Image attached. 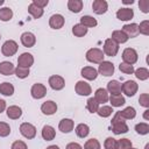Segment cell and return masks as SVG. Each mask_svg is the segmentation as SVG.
Wrapping results in <instances>:
<instances>
[{"mask_svg":"<svg viewBox=\"0 0 149 149\" xmlns=\"http://www.w3.org/2000/svg\"><path fill=\"white\" fill-rule=\"evenodd\" d=\"M111 123H112V130L115 135L125 134L128 132V126L126 123V120L120 115V112H115Z\"/></svg>","mask_w":149,"mask_h":149,"instance_id":"obj_1","label":"cell"},{"mask_svg":"<svg viewBox=\"0 0 149 149\" xmlns=\"http://www.w3.org/2000/svg\"><path fill=\"white\" fill-rule=\"evenodd\" d=\"M86 61H88L90 63H94V64H100L104 61V52L101 49L99 48H91L86 51Z\"/></svg>","mask_w":149,"mask_h":149,"instance_id":"obj_2","label":"cell"},{"mask_svg":"<svg viewBox=\"0 0 149 149\" xmlns=\"http://www.w3.org/2000/svg\"><path fill=\"white\" fill-rule=\"evenodd\" d=\"M17 49H19V45L17 43L14 41V40H8L6 41L2 47H1V52L3 56L6 57H10V56H14L16 52H17Z\"/></svg>","mask_w":149,"mask_h":149,"instance_id":"obj_3","label":"cell"},{"mask_svg":"<svg viewBox=\"0 0 149 149\" xmlns=\"http://www.w3.org/2000/svg\"><path fill=\"white\" fill-rule=\"evenodd\" d=\"M119 51V44L116 42H114L112 38H107L104 43V55H107L109 57H114L116 56Z\"/></svg>","mask_w":149,"mask_h":149,"instance_id":"obj_4","label":"cell"},{"mask_svg":"<svg viewBox=\"0 0 149 149\" xmlns=\"http://www.w3.org/2000/svg\"><path fill=\"white\" fill-rule=\"evenodd\" d=\"M20 133L28 140H31L36 136V127L29 122H23L20 125Z\"/></svg>","mask_w":149,"mask_h":149,"instance_id":"obj_5","label":"cell"},{"mask_svg":"<svg viewBox=\"0 0 149 149\" xmlns=\"http://www.w3.org/2000/svg\"><path fill=\"white\" fill-rule=\"evenodd\" d=\"M122 59H123V63L126 64H135L139 59V55L136 52L135 49L133 48H126L123 51H122Z\"/></svg>","mask_w":149,"mask_h":149,"instance_id":"obj_6","label":"cell"},{"mask_svg":"<svg viewBox=\"0 0 149 149\" xmlns=\"http://www.w3.org/2000/svg\"><path fill=\"white\" fill-rule=\"evenodd\" d=\"M139 90V85L134 80H126L121 84V92H123L127 97H134Z\"/></svg>","mask_w":149,"mask_h":149,"instance_id":"obj_7","label":"cell"},{"mask_svg":"<svg viewBox=\"0 0 149 149\" xmlns=\"http://www.w3.org/2000/svg\"><path fill=\"white\" fill-rule=\"evenodd\" d=\"M48 83H49V86H50L52 90H55V91H61V90H63L64 86H65V80H64V78H63L62 76H58V74H54V76L49 77Z\"/></svg>","mask_w":149,"mask_h":149,"instance_id":"obj_8","label":"cell"},{"mask_svg":"<svg viewBox=\"0 0 149 149\" xmlns=\"http://www.w3.org/2000/svg\"><path fill=\"white\" fill-rule=\"evenodd\" d=\"M98 73L105 76V77H109L114 73V65L112 62H108V61H102L100 64H99V68H98Z\"/></svg>","mask_w":149,"mask_h":149,"instance_id":"obj_9","label":"cell"},{"mask_svg":"<svg viewBox=\"0 0 149 149\" xmlns=\"http://www.w3.org/2000/svg\"><path fill=\"white\" fill-rule=\"evenodd\" d=\"M30 94L34 99H42L47 94V87L41 83H36L31 86Z\"/></svg>","mask_w":149,"mask_h":149,"instance_id":"obj_10","label":"cell"},{"mask_svg":"<svg viewBox=\"0 0 149 149\" xmlns=\"http://www.w3.org/2000/svg\"><path fill=\"white\" fill-rule=\"evenodd\" d=\"M33 64H34V57L29 52H23L17 58V66H22V68H28L29 69Z\"/></svg>","mask_w":149,"mask_h":149,"instance_id":"obj_11","label":"cell"},{"mask_svg":"<svg viewBox=\"0 0 149 149\" xmlns=\"http://www.w3.org/2000/svg\"><path fill=\"white\" fill-rule=\"evenodd\" d=\"M74 90H76V93L79 94V95H90L92 93V88H91V85L84 80H79L77 81L76 86H74Z\"/></svg>","mask_w":149,"mask_h":149,"instance_id":"obj_12","label":"cell"},{"mask_svg":"<svg viewBox=\"0 0 149 149\" xmlns=\"http://www.w3.org/2000/svg\"><path fill=\"white\" fill-rule=\"evenodd\" d=\"M92 9H93V12H94L95 14L102 15V14H105V13L107 12V9H108V3H107V1H105V0H94V1L92 2Z\"/></svg>","mask_w":149,"mask_h":149,"instance_id":"obj_13","label":"cell"},{"mask_svg":"<svg viewBox=\"0 0 149 149\" xmlns=\"http://www.w3.org/2000/svg\"><path fill=\"white\" fill-rule=\"evenodd\" d=\"M65 23V19L62 14H54L49 19V26L52 29H61Z\"/></svg>","mask_w":149,"mask_h":149,"instance_id":"obj_14","label":"cell"},{"mask_svg":"<svg viewBox=\"0 0 149 149\" xmlns=\"http://www.w3.org/2000/svg\"><path fill=\"white\" fill-rule=\"evenodd\" d=\"M21 43H22V45L26 47V48H31V47H34L35 43H36V37H35V35H34L33 33H30V31H24V33H22V35H21Z\"/></svg>","mask_w":149,"mask_h":149,"instance_id":"obj_15","label":"cell"},{"mask_svg":"<svg viewBox=\"0 0 149 149\" xmlns=\"http://www.w3.org/2000/svg\"><path fill=\"white\" fill-rule=\"evenodd\" d=\"M133 16H134V10L128 7L120 8L116 12V17L120 21H129L130 19H133Z\"/></svg>","mask_w":149,"mask_h":149,"instance_id":"obj_16","label":"cell"},{"mask_svg":"<svg viewBox=\"0 0 149 149\" xmlns=\"http://www.w3.org/2000/svg\"><path fill=\"white\" fill-rule=\"evenodd\" d=\"M41 111H42V113L45 114V115H52V114H55L56 111H57V104H56L55 101H52V100H47L45 102L42 104Z\"/></svg>","mask_w":149,"mask_h":149,"instance_id":"obj_17","label":"cell"},{"mask_svg":"<svg viewBox=\"0 0 149 149\" xmlns=\"http://www.w3.org/2000/svg\"><path fill=\"white\" fill-rule=\"evenodd\" d=\"M127 36H128V38L130 37H136L140 33H139V26L136 24V23H128V24H125L123 27H122V29H121Z\"/></svg>","mask_w":149,"mask_h":149,"instance_id":"obj_18","label":"cell"},{"mask_svg":"<svg viewBox=\"0 0 149 149\" xmlns=\"http://www.w3.org/2000/svg\"><path fill=\"white\" fill-rule=\"evenodd\" d=\"M80 74L87 80H94L98 77V71L93 66H84L80 71Z\"/></svg>","mask_w":149,"mask_h":149,"instance_id":"obj_19","label":"cell"},{"mask_svg":"<svg viewBox=\"0 0 149 149\" xmlns=\"http://www.w3.org/2000/svg\"><path fill=\"white\" fill-rule=\"evenodd\" d=\"M74 127V122L71 119H62L58 123V129L62 133H70Z\"/></svg>","mask_w":149,"mask_h":149,"instance_id":"obj_20","label":"cell"},{"mask_svg":"<svg viewBox=\"0 0 149 149\" xmlns=\"http://www.w3.org/2000/svg\"><path fill=\"white\" fill-rule=\"evenodd\" d=\"M41 134H42V137H43L45 141H51V140H54L55 136H56V130H55V128H54L52 126L45 125V126H43Z\"/></svg>","mask_w":149,"mask_h":149,"instance_id":"obj_21","label":"cell"},{"mask_svg":"<svg viewBox=\"0 0 149 149\" xmlns=\"http://www.w3.org/2000/svg\"><path fill=\"white\" fill-rule=\"evenodd\" d=\"M15 72V66L10 62H1L0 63V73L3 76H10Z\"/></svg>","mask_w":149,"mask_h":149,"instance_id":"obj_22","label":"cell"},{"mask_svg":"<svg viewBox=\"0 0 149 149\" xmlns=\"http://www.w3.org/2000/svg\"><path fill=\"white\" fill-rule=\"evenodd\" d=\"M98 102H99V105L100 104H105V102H107L108 101V98H109V95H108V92H107V90L106 88H98L97 91H95V93H94V97H93Z\"/></svg>","mask_w":149,"mask_h":149,"instance_id":"obj_23","label":"cell"},{"mask_svg":"<svg viewBox=\"0 0 149 149\" xmlns=\"http://www.w3.org/2000/svg\"><path fill=\"white\" fill-rule=\"evenodd\" d=\"M6 113H7V116L9 119L16 120V119H19L22 115V109H21V107L16 106V105H13V106H9L7 108V112Z\"/></svg>","mask_w":149,"mask_h":149,"instance_id":"obj_24","label":"cell"},{"mask_svg":"<svg viewBox=\"0 0 149 149\" xmlns=\"http://www.w3.org/2000/svg\"><path fill=\"white\" fill-rule=\"evenodd\" d=\"M112 107H121L126 104V100L122 94H111L108 98Z\"/></svg>","mask_w":149,"mask_h":149,"instance_id":"obj_25","label":"cell"},{"mask_svg":"<svg viewBox=\"0 0 149 149\" xmlns=\"http://www.w3.org/2000/svg\"><path fill=\"white\" fill-rule=\"evenodd\" d=\"M111 38H112L114 42H116L118 44L126 43V42L128 41V36H127L122 30H114V31L112 33Z\"/></svg>","mask_w":149,"mask_h":149,"instance_id":"obj_26","label":"cell"},{"mask_svg":"<svg viewBox=\"0 0 149 149\" xmlns=\"http://www.w3.org/2000/svg\"><path fill=\"white\" fill-rule=\"evenodd\" d=\"M107 92L111 94H121V83L118 80H111L107 84Z\"/></svg>","mask_w":149,"mask_h":149,"instance_id":"obj_27","label":"cell"},{"mask_svg":"<svg viewBox=\"0 0 149 149\" xmlns=\"http://www.w3.org/2000/svg\"><path fill=\"white\" fill-rule=\"evenodd\" d=\"M74 132H76L78 137L84 139L90 134V127L86 123H78L76 126V128H74Z\"/></svg>","mask_w":149,"mask_h":149,"instance_id":"obj_28","label":"cell"},{"mask_svg":"<svg viewBox=\"0 0 149 149\" xmlns=\"http://www.w3.org/2000/svg\"><path fill=\"white\" fill-rule=\"evenodd\" d=\"M83 1L81 0H69L68 1V8L72 13H79L83 9Z\"/></svg>","mask_w":149,"mask_h":149,"instance_id":"obj_29","label":"cell"},{"mask_svg":"<svg viewBox=\"0 0 149 149\" xmlns=\"http://www.w3.org/2000/svg\"><path fill=\"white\" fill-rule=\"evenodd\" d=\"M0 93L2 95L10 97L14 93V86L10 83H8V81H3V83L0 84Z\"/></svg>","mask_w":149,"mask_h":149,"instance_id":"obj_30","label":"cell"},{"mask_svg":"<svg viewBox=\"0 0 149 149\" xmlns=\"http://www.w3.org/2000/svg\"><path fill=\"white\" fill-rule=\"evenodd\" d=\"M80 24H83L84 27H86V28L88 29V28L95 27V26L98 24V22H97V20H95L93 16H91V15H84V16L80 17Z\"/></svg>","mask_w":149,"mask_h":149,"instance_id":"obj_31","label":"cell"},{"mask_svg":"<svg viewBox=\"0 0 149 149\" xmlns=\"http://www.w3.org/2000/svg\"><path fill=\"white\" fill-rule=\"evenodd\" d=\"M28 13H29L34 19H40V17L43 15L44 10H43L42 8H40V7L35 6V5L31 2V3L28 6Z\"/></svg>","mask_w":149,"mask_h":149,"instance_id":"obj_32","label":"cell"},{"mask_svg":"<svg viewBox=\"0 0 149 149\" xmlns=\"http://www.w3.org/2000/svg\"><path fill=\"white\" fill-rule=\"evenodd\" d=\"M120 115H121L125 120H132V119H134V118L136 116V111H135L134 107L128 106V107H126L123 111H120Z\"/></svg>","mask_w":149,"mask_h":149,"instance_id":"obj_33","label":"cell"},{"mask_svg":"<svg viewBox=\"0 0 149 149\" xmlns=\"http://www.w3.org/2000/svg\"><path fill=\"white\" fill-rule=\"evenodd\" d=\"M87 28L86 27H84L83 24H80V23H77V24H74L73 27H72V34L74 35V36H77V37H83V36H85L86 34H87Z\"/></svg>","mask_w":149,"mask_h":149,"instance_id":"obj_34","label":"cell"},{"mask_svg":"<svg viewBox=\"0 0 149 149\" xmlns=\"http://www.w3.org/2000/svg\"><path fill=\"white\" fill-rule=\"evenodd\" d=\"M13 17V10L9 7H2L0 8V20L3 22H7L12 20Z\"/></svg>","mask_w":149,"mask_h":149,"instance_id":"obj_35","label":"cell"},{"mask_svg":"<svg viewBox=\"0 0 149 149\" xmlns=\"http://www.w3.org/2000/svg\"><path fill=\"white\" fill-rule=\"evenodd\" d=\"M113 112H114V111H113V107H112V106H106V105H102V106L99 107L98 111H97L98 115L101 116V118H108V116L112 115Z\"/></svg>","mask_w":149,"mask_h":149,"instance_id":"obj_36","label":"cell"},{"mask_svg":"<svg viewBox=\"0 0 149 149\" xmlns=\"http://www.w3.org/2000/svg\"><path fill=\"white\" fill-rule=\"evenodd\" d=\"M135 77L140 80H147L149 78V70L147 68H139L134 71Z\"/></svg>","mask_w":149,"mask_h":149,"instance_id":"obj_37","label":"cell"},{"mask_svg":"<svg viewBox=\"0 0 149 149\" xmlns=\"http://www.w3.org/2000/svg\"><path fill=\"white\" fill-rule=\"evenodd\" d=\"M86 108L90 113H97L99 108V102L94 98H88V100L86 101Z\"/></svg>","mask_w":149,"mask_h":149,"instance_id":"obj_38","label":"cell"},{"mask_svg":"<svg viewBox=\"0 0 149 149\" xmlns=\"http://www.w3.org/2000/svg\"><path fill=\"white\" fill-rule=\"evenodd\" d=\"M14 73L16 74V77H17V78H20V79H24V78H27V77L29 76L30 71H29V69H28V68L16 66V68H15V72H14Z\"/></svg>","mask_w":149,"mask_h":149,"instance_id":"obj_39","label":"cell"},{"mask_svg":"<svg viewBox=\"0 0 149 149\" xmlns=\"http://www.w3.org/2000/svg\"><path fill=\"white\" fill-rule=\"evenodd\" d=\"M135 130L140 135H146L149 133V125L147 122H140L135 125Z\"/></svg>","mask_w":149,"mask_h":149,"instance_id":"obj_40","label":"cell"},{"mask_svg":"<svg viewBox=\"0 0 149 149\" xmlns=\"http://www.w3.org/2000/svg\"><path fill=\"white\" fill-rule=\"evenodd\" d=\"M132 148V141L128 139H120L116 141L115 149H130Z\"/></svg>","mask_w":149,"mask_h":149,"instance_id":"obj_41","label":"cell"},{"mask_svg":"<svg viewBox=\"0 0 149 149\" xmlns=\"http://www.w3.org/2000/svg\"><path fill=\"white\" fill-rule=\"evenodd\" d=\"M84 149H101V146L97 139H90L85 142Z\"/></svg>","mask_w":149,"mask_h":149,"instance_id":"obj_42","label":"cell"},{"mask_svg":"<svg viewBox=\"0 0 149 149\" xmlns=\"http://www.w3.org/2000/svg\"><path fill=\"white\" fill-rule=\"evenodd\" d=\"M139 26V33L142 35H149V20H143Z\"/></svg>","mask_w":149,"mask_h":149,"instance_id":"obj_43","label":"cell"},{"mask_svg":"<svg viewBox=\"0 0 149 149\" xmlns=\"http://www.w3.org/2000/svg\"><path fill=\"white\" fill-rule=\"evenodd\" d=\"M119 70L121 71V72H123V73H126V74H132V73H134V71H135V69H134V66L133 65H130V64H126V63H120V65H119Z\"/></svg>","mask_w":149,"mask_h":149,"instance_id":"obj_44","label":"cell"},{"mask_svg":"<svg viewBox=\"0 0 149 149\" xmlns=\"http://www.w3.org/2000/svg\"><path fill=\"white\" fill-rule=\"evenodd\" d=\"M10 134V127L6 122L0 121V137H6Z\"/></svg>","mask_w":149,"mask_h":149,"instance_id":"obj_45","label":"cell"},{"mask_svg":"<svg viewBox=\"0 0 149 149\" xmlns=\"http://www.w3.org/2000/svg\"><path fill=\"white\" fill-rule=\"evenodd\" d=\"M115 146H116V140L114 137H107L104 142V148L105 149H115Z\"/></svg>","mask_w":149,"mask_h":149,"instance_id":"obj_46","label":"cell"},{"mask_svg":"<svg viewBox=\"0 0 149 149\" xmlns=\"http://www.w3.org/2000/svg\"><path fill=\"white\" fill-rule=\"evenodd\" d=\"M139 102H140L141 106L148 108L149 107V94L148 93H142L139 98Z\"/></svg>","mask_w":149,"mask_h":149,"instance_id":"obj_47","label":"cell"},{"mask_svg":"<svg viewBox=\"0 0 149 149\" xmlns=\"http://www.w3.org/2000/svg\"><path fill=\"white\" fill-rule=\"evenodd\" d=\"M139 7L141 12L143 13H149V0H140L139 1Z\"/></svg>","mask_w":149,"mask_h":149,"instance_id":"obj_48","label":"cell"},{"mask_svg":"<svg viewBox=\"0 0 149 149\" xmlns=\"http://www.w3.org/2000/svg\"><path fill=\"white\" fill-rule=\"evenodd\" d=\"M10 149H28V147H27V144H26L23 141L17 140V141H14V142L12 143Z\"/></svg>","mask_w":149,"mask_h":149,"instance_id":"obj_49","label":"cell"},{"mask_svg":"<svg viewBox=\"0 0 149 149\" xmlns=\"http://www.w3.org/2000/svg\"><path fill=\"white\" fill-rule=\"evenodd\" d=\"M33 3H34L35 6H37V7H40V8L43 9L45 6H48L49 1H48V0H33Z\"/></svg>","mask_w":149,"mask_h":149,"instance_id":"obj_50","label":"cell"},{"mask_svg":"<svg viewBox=\"0 0 149 149\" xmlns=\"http://www.w3.org/2000/svg\"><path fill=\"white\" fill-rule=\"evenodd\" d=\"M65 149H83V147L77 142H70Z\"/></svg>","mask_w":149,"mask_h":149,"instance_id":"obj_51","label":"cell"},{"mask_svg":"<svg viewBox=\"0 0 149 149\" xmlns=\"http://www.w3.org/2000/svg\"><path fill=\"white\" fill-rule=\"evenodd\" d=\"M6 109V101L3 99H0V113H2Z\"/></svg>","mask_w":149,"mask_h":149,"instance_id":"obj_52","label":"cell"},{"mask_svg":"<svg viewBox=\"0 0 149 149\" xmlns=\"http://www.w3.org/2000/svg\"><path fill=\"white\" fill-rule=\"evenodd\" d=\"M143 118H144V120H149V109H146L144 111V113H143Z\"/></svg>","mask_w":149,"mask_h":149,"instance_id":"obj_53","label":"cell"},{"mask_svg":"<svg viewBox=\"0 0 149 149\" xmlns=\"http://www.w3.org/2000/svg\"><path fill=\"white\" fill-rule=\"evenodd\" d=\"M47 149H59V147L56 146V144H52V146H49Z\"/></svg>","mask_w":149,"mask_h":149,"instance_id":"obj_54","label":"cell"},{"mask_svg":"<svg viewBox=\"0 0 149 149\" xmlns=\"http://www.w3.org/2000/svg\"><path fill=\"white\" fill-rule=\"evenodd\" d=\"M122 2H123V3H126V5H128V3H130V5H132V3H134V0H123Z\"/></svg>","mask_w":149,"mask_h":149,"instance_id":"obj_55","label":"cell"},{"mask_svg":"<svg viewBox=\"0 0 149 149\" xmlns=\"http://www.w3.org/2000/svg\"><path fill=\"white\" fill-rule=\"evenodd\" d=\"M144 149H149V143H147V144H146V147H144Z\"/></svg>","mask_w":149,"mask_h":149,"instance_id":"obj_56","label":"cell"},{"mask_svg":"<svg viewBox=\"0 0 149 149\" xmlns=\"http://www.w3.org/2000/svg\"><path fill=\"white\" fill-rule=\"evenodd\" d=\"M2 3H3V1H2V0H0V5H2Z\"/></svg>","mask_w":149,"mask_h":149,"instance_id":"obj_57","label":"cell"},{"mask_svg":"<svg viewBox=\"0 0 149 149\" xmlns=\"http://www.w3.org/2000/svg\"><path fill=\"white\" fill-rule=\"evenodd\" d=\"M130 149H137V148H133V147H132V148H130Z\"/></svg>","mask_w":149,"mask_h":149,"instance_id":"obj_58","label":"cell"},{"mask_svg":"<svg viewBox=\"0 0 149 149\" xmlns=\"http://www.w3.org/2000/svg\"><path fill=\"white\" fill-rule=\"evenodd\" d=\"M0 38H1V36H0Z\"/></svg>","mask_w":149,"mask_h":149,"instance_id":"obj_59","label":"cell"}]
</instances>
